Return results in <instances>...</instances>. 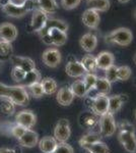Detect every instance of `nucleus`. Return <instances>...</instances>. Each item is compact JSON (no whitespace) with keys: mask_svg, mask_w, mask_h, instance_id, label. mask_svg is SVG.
I'll use <instances>...</instances> for the list:
<instances>
[{"mask_svg":"<svg viewBox=\"0 0 136 153\" xmlns=\"http://www.w3.org/2000/svg\"><path fill=\"white\" fill-rule=\"evenodd\" d=\"M37 2L35 0H26L23 3H13L9 0L7 3L2 6V9L8 16L14 19L23 18L29 11H34L36 9Z\"/></svg>","mask_w":136,"mask_h":153,"instance_id":"nucleus-1","label":"nucleus"},{"mask_svg":"<svg viewBox=\"0 0 136 153\" xmlns=\"http://www.w3.org/2000/svg\"><path fill=\"white\" fill-rule=\"evenodd\" d=\"M132 40L133 34L131 30L128 28H124V27L113 30L105 36L106 43L111 44V45H118L121 46V47L130 45Z\"/></svg>","mask_w":136,"mask_h":153,"instance_id":"nucleus-2","label":"nucleus"},{"mask_svg":"<svg viewBox=\"0 0 136 153\" xmlns=\"http://www.w3.org/2000/svg\"><path fill=\"white\" fill-rule=\"evenodd\" d=\"M85 102L90 107V112H93L96 117H101L102 115L108 112L109 97L107 95L96 94L95 96L86 98Z\"/></svg>","mask_w":136,"mask_h":153,"instance_id":"nucleus-3","label":"nucleus"},{"mask_svg":"<svg viewBox=\"0 0 136 153\" xmlns=\"http://www.w3.org/2000/svg\"><path fill=\"white\" fill-rule=\"evenodd\" d=\"M117 130V124L114 118V115L107 112L102 115L99 120V134L101 137L109 138L116 133Z\"/></svg>","mask_w":136,"mask_h":153,"instance_id":"nucleus-4","label":"nucleus"},{"mask_svg":"<svg viewBox=\"0 0 136 153\" xmlns=\"http://www.w3.org/2000/svg\"><path fill=\"white\" fill-rule=\"evenodd\" d=\"M6 99H9L15 105H26L29 102V94L24 86H9Z\"/></svg>","mask_w":136,"mask_h":153,"instance_id":"nucleus-5","label":"nucleus"},{"mask_svg":"<svg viewBox=\"0 0 136 153\" xmlns=\"http://www.w3.org/2000/svg\"><path fill=\"white\" fill-rule=\"evenodd\" d=\"M71 129L69 120L66 118H61L55 126L54 129V139L57 143H65L70 138Z\"/></svg>","mask_w":136,"mask_h":153,"instance_id":"nucleus-6","label":"nucleus"},{"mask_svg":"<svg viewBox=\"0 0 136 153\" xmlns=\"http://www.w3.org/2000/svg\"><path fill=\"white\" fill-rule=\"evenodd\" d=\"M49 19V16L41 10L40 8H36L33 11V16H32L31 19V29L32 31L36 32V33H40V32L45 28L46 23Z\"/></svg>","mask_w":136,"mask_h":153,"instance_id":"nucleus-7","label":"nucleus"},{"mask_svg":"<svg viewBox=\"0 0 136 153\" xmlns=\"http://www.w3.org/2000/svg\"><path fill=\"white\" fill-rule=\"evenodd\" d=\"M37 123V117L32 110H21L15 115V124L26 129H32Z\"/></svg>","mask_w":136,"mask_h":153,"instance_id":"nucleus-8","label":"nucleus"},{"mask_svg":"<svg viewBox=\"0 0 136 153\" xmlns=\"http://www.w3.org/2000/svg\"><path fill=\"white\" fill-rule=\"evenodd\" d=\"M61 53L57 48H48L42 54V60L49 68H57L61 62Z\"/></svg>","mask_w":136,"mask_h":153,"instance_id":"nucleus-9","label":"nucleus"},{"mask_svg":"<svg viewBox=\"0 0 136 153\" xmlns=\"http://www.w3.org/2000/svg\"><path fill=\"white\" fill-rule=\"evenodd\" d=\"M118 140L121 143L124 149L129 153L136 152V136L135 133L122 132L119 131L118 134Z\"/></svg>","mask_w":136,"mask_h":153,"instance_id":"nucleus-10","label":"nucleus"},{"mask_svg":"<svg viewBox=\"0 0 136 153\" xmlns=\"http://www.w3.org/2000/svg\"><path fill=\"white\" fill-rule=\"evenodd\" d=\"M81 21H82L83 25L85 27H87L88 29L96 30L99 27L101 22L100 13L93 10V9L87 8L86 10L83 11L82 16H81Z\"/></svg>","mask_w":136,"mask_h":153,"instance_id":"nucleus-11","label":"nucleus"},{"mask_svg":"<svg viewBox=\"0 0 136 153\" xmlns=\"http://www.w3.org/2000/svg\"><path fill=\"white\" fill-rule=\"evenodd\" d=\"M17 37V29L10 23H3L0 25V39L3 42L11 43Z\"/></svg>","mask_w":136,"mask_h":153,"instance_id":"nucleus-12","label":"nucleus"},{"mask_svg":"<svg viewBox=\"0 0 136 153\" xmlns=\"http://www.w3.org/2000/svg\"><path fill=\"white\" fill-rule=\"evenodd\" d=\"M128 100V96L125 94L113 95L109 97V106L108 112L111 114H115L122 108L123 104H125Z\"/></svg>","mask_w":136,"mask_h":153,"instance_id":"nucleus-13","label":"nucleus"},{"mask_svg":"<svg viewBox=\"0 0 136 153\" xmlns=\"http://www.w3.org/2000/svg\"><path fill=\"white\" fill-rule=\"evenodd\" d=\"M65 71L66 74L71 76V78H80L86 74L85 68L81 65L80 61L73 59V60H69L67 65L65 66Z\"/></svg>","mask_w":136,"mask_h":153,"instance_id":"nucleus-14","label":"nucleus"},{"mask_svg":"<svg viewBox=\"0 0 136 153\" xmlns=\"http://www.w3.org/2000/svg\"><path fill=\"white\" fill-rule=\"evenodd\" d=\"M10 60L14 66L21 68L26 73L34 71L36 68V63H35L33 59H31L29 57H21V56L12 55L10 57Z\"/></svg>","mask_w":136,"mask_h":153,"instance_id":"nucleus-15","label":"nucleus"},{"mask_svg":"<svg viewBox=\"0 0 136 153\" xmlns=\"http://www.w3.org/2000/svg\"><path fill=\"white\" fill-rule=\"evenodd\" d=\"M79 45L85 52H93L98 46V37L93 33H86L83 36H81Z\"/></svg>","mask_w":136,"mask_h":153,"instance_id":"nucleus-16","label":"nucleus"},{"mask_svg":"<svg viewBox=\"0 0 136 153\" xmlns=\"http://www.w3.org/2000/svg\"><path fill=\"white\" fill-rule=\"evenodd\" d=\"M96 68L100 70L106 71L110 66H112L115 62V57L113 53L108 52V51H102L96 56Z\"/></svg>","mask_w":136,"mask_h":153,"instance_id":"nucleus-17","label":"nucleus"},{"mask_svg":"<svg viewBox=\"0 0 136 153\" xmlns=\"http://www.w3.org/2000/svg\"><path fill=\"white\" fill-rule=\"evenodd\" d=\"M19 144L23 147L33 148L39 143V135L35 131L28 129L24 132V134L18 139Z\"/></svg>","mask_w":136,"mask_h":153,"instance_id":"nucleus-18","label":"nucleus"},{"mask_svg":"<svg viewBox=\"0 0 136 153\" xmlns=\"http://www.w3.org/2000/svg\"><path fill=\"white\" fill-rule=\"evenodd\" d=\"M73 99H74V95L71 92L70 87L64 86L61 89H59V91L57 92L56 100L60 105L69 106L73 102Z\"/></svg>","mask_w":136,"mask_h":153,"instance_id":"nucleus-19","label":"nucleus"},{"mask_svg":"<svg viewBox=\"0 0 136 153\" xmlns=\"http://www.w3.org/2000/svg\"><path fill=\"white\" fill-rule=\"evenodd\" d=\"M99 120L100 117L93 114V112H83L79 117V125L85 129L91 130L99 126Z\"/></svg>","mask_w":136,"mask_h":153,"instance_id":"nucleus-20","label":"nucleus"},{"mask_svg":"<svg viewBox=\"0 0 136 153\" xmlns=\"http://www.w3.org/2000/svg\"><path fill=\"white\" fill-rule=\"evenodd\" d=\"M46 33H48L50 35L52 39V44L54 46H56V47L63 46L66 43V41H67V33L60 31L58 29H49Z\"/></svg>","mask_w":136,"mask_h":153,"instance_id":"nucleus-21","label":"nucleus"},{"mask_svg":"<svg viewBox=\"0 0 136 153\" xmlns=\"http://www.w3.org/2000/svg\"><path fill=\"white\" fill-rule=\"evenodd\" d=\"M49 29H58V30H60V31L67 33V31H68V25L66 24L64 21H62V19H50V18H49L48 21H47V23H46L45 28H44L40 32V33H38V34L40 36L44 35V34H45Z\"/></svg>","mask_w":136,"mask_h":153,"instance_id":"nucleus-22","label":"nucleus"},{"mask_svg":"<svg viewBox=\"0 0 136 153\" xmlns=\"http://www.w3.org/2000/svg\"><path fill=\"white\" fill-rule=\"evenodd\" d=\"M57 144H58L57 141L54 139V137H51V136H46L38 143L39 148L43 153H53L54 150L56 149Z\"/></svg>","mask_w":136,"mask_h":153,"instance_id":"nucleus-23","label":"nucleus"},{"mask_svg":"<svg viewBox=\"0 0 136 153\" xmlns=\"http://www.w3.org/2000/svg\"><path fill=\"white\" fill-rule=\"evenodd\" d=\"M38 8L46 12L47 14H53L56 13L58 10L59 6L56 0H36Z\"/></svg>","mask_w":136,"mask_h":153,"instance_id":"nucleus-24","label":"nucleus"},{"mask_svg":"<svg viewBox=\"0 0 136 153\" xmlns=\"http://www.w3.org/2000/svg\"><path fill=\"white\" fill-rule=\"evenodd\" d=\"M87 6L96 12H106L111 6L110 0H87Z\"/></svg>","mask_w":136,"mask_h":153,"instance_id":"nucleus-25","label":"nucleus"},{"mask_svg":"<svg viewBox=\"0 0 136 153\" xmlns=\"http://www.w3.org/2000/svg\"><path fill=\"white\" fill-rule=\"evenodd\" d=\"M82 148L88 153H110V149H109L108 145L102 141L85 145V146H82Z\"/></svg>","mask_w":136,"mask_h":153,"instance_id":"nucleus-26","label":"nucleus"},{"mask_svg":"<svg viewBox=\"0 0 136 153\" xmlns=\"http://www.w3.org/2000/svg\"><path fill=\"white\" fill-rule=\"evenodd\" d=\"M111 88H112V84L109 82L108 80H106V78H98L95 85L93 90L96 92V94H102V95H107L108 93H110Z\"/></svg>","mask_w":136,"mask_h":153,"instance_id":"nucleus-27","label":"nucleus"},{"mask_svg":"<svg viewBox=\"0 0 136 153\" xmlns=\"http://www.w3.org/2000/svg\"><path fill=\"white\" fill-rule=\"evenodd\" d=\"M42 87H43L44 90V94L47 95H53L55 94L58 90V85H57V82L54 79L52 78H45L41 81Z\"/></svg>","mask_w":136,"mask_h":153,"instance_id":"nucleus-28","label":"nucleus"},{"mask_svg":"<svg viewBox=\"0 0 136 153\" xmlns=\"http://www.w3.org/2000/svg\"><path fill=\"white\" fill-rule=\"evenodd\" d=\"M80 62L83 68H85L86 73L93 74L96 70H98V68H96V56L91 55V54H87V55L83 56V58L81 59Z\"/></svg>","mask_w":136,"mask_h":153,"instance_id":"nucleus-29","label":"nucleus"},{"mask_svg":"<svg viewBox=\"0 0 136 153\" xmlns=\"http://www.w3.org/2000/svg\"><path fill=\"white\" fill-rule=\"evenodd\" d=\"M70 90L72 92V94L74 95V97H79L82 98L85 96L87 95V92H86V88L85 86V84L81 80H77L75 82H73L70 86Z\"/></svg>","mask_w":136,"mask_h":153,"instance_id":"nucleus-30","label":"nucleus"},{"mask_svg":"<svg viewBox=\"0 0 136 153\" xmlns=\"http://www.w3.org/2000/svg\"><path fill=\"white\" fill-rule=\"evenodd\" d=\"M38 82H41V74H40V71L35 68L34 71L26 73V78H24V80L23 81L24 85H21V86H24V87L26 86V87H28V86L32 85V84L38 83Z\"/></svg>","mask_w":136,"mask_h":153,"instance_id":"nucleus-31","label":"nucleus"},{"mask_svg":"<svg viewBox=\"0 0 136 153\" xmlns=\"http://www.w3.org/2000/svg\"><path fill=\"white\" fill-rule=\"evenodd\" d=\"M101 136L99 133H88L86 135H83L79 140V145L81 147L87 144H93L98 141H101Z\"/></svg>","mask_w":136,"mask_h":153,"instance_id":"nucleus-32","label":"nucleus"},{"mask_svg":"<svg viewBox=\"0 0 136 153\" xmlns=\"http://www.w3.org/2000/svg\"><path fill=\"white\" fill-rule=\"evenodd\" d=\"M96 76L95 74H91V73H86L85 76H83V80L82 82L85 84V88H86V92L87 94H90V91L93 90L95 88V85H96Z\"/></svg>","mask_w":136,"mask_h":153,"instance_id":"nucleus-33","label":"nucleus"},{"mask_svg":"<svg viewBox=\"0 0 136 153\" xmlns=\"http://www.w3.org/2000/svg\"><path fill=\"white\" fill-rule=\"evenodd\" d=\"M0 110L5 115H11L15 111V104L9 99L4 98L0 103Z\"/></svg>","mask_w":136,"mask_h":153,"instance_id":"nucleus-34","label":"nucleus"},{"mask_svg":"<svg viewBox=\"0 0 136 153\" xmlns=\"http://www.w3.org/2000/svg\"><path fill=\"white\" fill-rule=\"evenodd\" d=\"M12 53H13V48H12L11 43L0 41V58H10L12 56Z\"/></svg>","mask_w":136,"mask_h":153,"instance_id":"nucleus-35","label":"nucleus"},{"mask_svg":"<svg viewBox=\"0 0 136 153\" xmlns=\"http://www.w3.org/2000/svg\"><path fill=\"white\" fill-rule=\"evenodd\" d=\"M28 92L29 94H31L33 97L35 98H41L42 96L44 95V90L43 87H42L41 82L32 84V85L28 86Z\"/></svg>","mask_w":136,"mask_h":153,"instance_id":"nucleus-36","label":"nucleus"},{"mask_svg":"<svg viewBox=\"0 0 136 153\" xmlns=\"http://www.w3.org/2000/svg\"><path fill=\"white\" fill-rule=\"evenodd\" d=\"M131 68L128 65H121L117 68V76L118 81H128L131 76Z\"/></svg>","mask_w":136,"mask_h":153,"instance_id":"nucleus-37","label":"nucleus"},{"mask_svg":"<svg viewBox=\"0 0 136 153\" xmlns=\"http://www.w3.org/2000/svg\"><path fill=\"white\" fill-rule=\"evenodd\" d=\"M26 76V71H24V70L19 68H16L14 66L11 71V78L13 81H15L17 83H23V81L24 80Z\"/></svg>","mask_w":136,"mask_h":153,"instance_id":"nucleus-38","label":"nucleus"},{"mask_svg":"<svg viewBox=\"0 0 136 153\" xmlns=\"http://www.w3.org/2000/svg\"><path fill=\"white\" fill-rule=\"evenodd\" d=\"M117 68L115 65H113L112 66H110L109 68H107L105 71V78L106 80H108L111 84L114 82H117L118 81V76H117Z\"/></svg>","mask_w":136,"mask_h":153,"instance_id":"nucleus-39","label":"nucleus"},{"mask_svg":"<svg viewBox=\"0 0 136 153\" xmlns=\"http://www.w3.org/2000/svg\"><path fill=\"white\" fill-rule=\"evenodd\" d=\"M53 153H74V150L71 145L67 143H58L56 149L54 150Z\"/></svg>","mask_w":136,"mask_h":153,"instance_id":"nucleus-40","label":"nucleus"},{"mask_svg":"<svg viewBox=\"0 0 136 153\" xmlns=\"http://www.w3.org/2000/svg\"><path fill=\"white\" fill-rule=\"evenodd\" d=\"M81 0H61V6L66 10H71L80 4Z\"/></svg>","mask_w":136,"mask_h":153,"instance_id":"nucleus-41","label":"nucleus"},{"mask_svg":"<svg viewBox=\"0 0 136 153\" xmlns=\"http://www.w3.org/2000/svg\"><path fill=\"white\" fill-rule=\"evenodd\" d=\"M28 130V129H26V128H24V127H21V126H18V125H16L15 126H13V127L11 128V135L12 136H14V137L16 138L17 140L19 139V138L21 137L24 134V132Z\"/></svg>","mask_w":136,"mask_h":153,"instance_id":"nucleus-42","label":"nucleus"},{"mask_svg":"<svg viewBox=\"0 0 136 153\" xmlns=\"http://www.w3.org/2000/svg\"><path fill=\"white\" fill-rule=\"evenodd\" d=\"M119 131L122 132H129V133H135V128L132 124H130L127 120H122L119 125Z\"/></svg>","mask_w":136,"mask_h":153,"instance_id":"nucleus-43","label":"nucleus"},{"mask_svg":"<svg viewBox=\"0 0 136 153\" xmlns=\"http://www.w3.org/2000/svg\"><path fill=\"white\" fill-rule=\"evenodd\" d=\"M8 89H9V86L5 85V84L0 83V98L4 99V98L7 97V94H8Z\"/></svg>","mask_w":136,"mask_h":153,"instance_id":"nucleus-44","label":"nucleus"},{"mask_svg":"<svg viewBox=\"0 0 136 153\" xmlns=\"http://www.w3.org/2000/svg\"><path fill=\"white\" fill-rule=\"evenodd\" d=\"M0 153H23L21 149L19 147H14V148H5L2 147L0 148Z\"/></svg>","mask_w":136,"mask_h":153,"instance_id":"nucleus-45","label":"nucleus"},{"mask_svg":"<svg viewBox=\"0 0 136 153\" xmlns=\"http://www.w3.org/2000/svg\"><path fill=\"white\" fill-rule=\"evenodd\" d=\"M11 2H13V3H16V4H19V3H23L26 0H10Z\"/></svg>","mask_w":136,"mask_h":153,"instance_id":"nucleus-46","label":"nucleus"},{"mask_svg":"<svg viewBox=\"0 0 136 153\" xmlns=\"http://www.w3.org/2000/svg\"><path fill=\"white\" fill-rule=\"evenodd\" d=\"M118 1H119L120 3H127V2H129L130 0H118Z\"/></svg>","mask_w":136,"mask_h":153,"instance_id":"nucleus-47","label":"nucleus"},{"mask_svg":"<svg viewBox=\"0 0 136 153\" xmlns=\"http://www.w3.org/2000/svg\"><path fill=\"white\" fill-rule=\"evenodd\" d=\"M133 61H134V63L136 65V52H135V54H134V56H133Z\"/></svg>","mask_w":136,"mask_h":153,"instance_id":"nucleus-48","label":"nucleus"},{"mask_svg":"<svg viewBox=\"0 0 136 153\" xmlns=\"http://www.w3.org/2000/svg\"><path fill=\"white\" fill-rule=\"evenodd\" d=\"M134 115H135V120H136V110H135V113H134Z\"/></svg>","mask_w":136,"mask_h":153,"instance_id":"nucleus-49","label":"nucleus"},{"mask_svg":"<svg viewBox=\"0 0 136 153\" xmlns=\"http://www.w3.org/2000/svg\"><path fill=\"white\" fill-rule=\"evenodd\" d=\"M86 153H88V152H86Z\"/></svg>","mask_w":136,"mask_h":153,"instance_id":"nucleus-50","label":"nucleus"}]
</instances>
